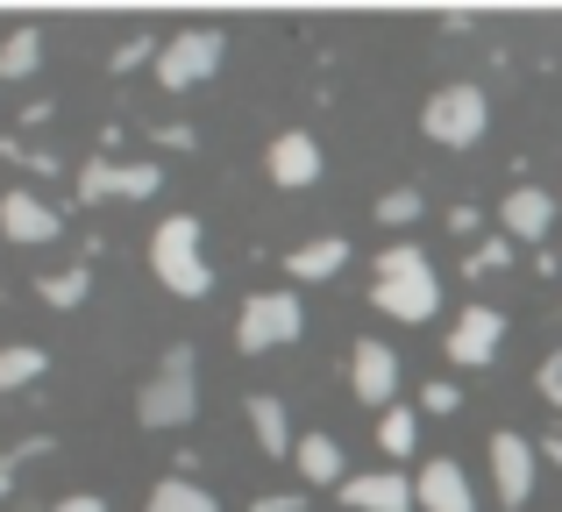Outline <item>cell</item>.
<instances>
[{"instance_id": "cell-1", "label": "cell", "mask_w": 562, "mask_h": 512, "mask_svg": "<svg viewBox=\"0 0 562 512\" xmlns=\"http://www.w3.org/2000/svg\"><path fill=\"white\" fill-rule=\"evenodd\" d=\"M371 306L384 320H406V328L435 320V306H441L435 257H427L420 242H392V250L378 257V271H371Z\"/></svg>"}, {"instance_id": "cell-2", "label": "cell", "mask_w": 562, "mask_h": 512, "mask_svg": "<svg viewBox=\"0 0 562 512\" xmlns=\"http://www.w3.org/2000/svg\"><path fill=\"white\" fill-rule=\"evenodd\" d=\"M150 271L171 299H206L214 292V263H206V242H200V214H165L150 228Z\"/></svg>"}, {"instance_id": "cell-3", "label": "cell", "mask_w": 562, "mask_h": 512, "mask_svg": "<svg viewBox=\"0 0 562 512\" xmlns=\"http://www.w3.org/2000/svg\"><path fill=\"white\" fill-rule=\"evenodd\" d=\"M192 413H200V356H192L186 342H171L165 363H157L136 391V420L150 434H171V428H186Z\"/></svg>"}, {"instance_id": "cell-4", "label": "cell", "mask_w": 562, "mask_h": 512, "mask_svg": "<svg viewBox=\"0 0 562 512\" xmlns=\"http://www.w3.org/2000/svg\"><path fill=\"white\" fill-rule=\"evenodd\" d=\"M306 334V306L300 292L271 285V292H249L243 314H235V349L243 356H271V349H292Z\"/></svg>"}, {"instance_id": "cell-5", "label": "cell", "mask_w": 562, "mask_h": 512, "mask_svg": "<svg viewBox=\"0 0 562 512\" xmlns=\"http://www.w3.org/2000/svg\"><path fill=\"white\" fill-rule=\"evenodd\" d=\"M420 128L427 143H441V150H470V143H484V128H492V100H484V86H435L420 107Z\"/></svg>"}, {"instance_id": "cell-6", "label": "cell", "mask_w": 562, "mask_h": 512, "mask_svg": "<svg viewBox=\"0 0 562 512\" xmlns=\"http://www.w3.org/2000/svg\"><path fill=\"white\" fill-rule=\"evenodd\" d=\"M221 57H228V36L221 29H179V36H165V50H157V86L165 93H192V86H206L221 71Z\"/></svg>"}, {"instance_id": "cell-7", "label": "cell", "mask_w": 562, "mask_h": 512, "mask_svg": "<svg viewBox=\"0 0 562 512\" xmlns=\"http://www.w3.org/2000/svg\"><path fill=\"white\" fill-rule=\"evenodd\" d=\"M157 185H165V171H157V164H122V157H93V164H79L71 193H79L86 207H108V200H150Z\"/></svg>"}, {"instance_id": "cell-8", "label": "cell", "mask_w": 562, "mask_h": 512, "mask_svg": "<svg viewBox=\"0 0 562 512\" xmlns=\"http://www.w3.org/2000/svg\"><path fill=\"white\" fill-rule=\"evenodd\" d=\"M441 349H449L456 371H484V363H498V349H506V314H498V306H463Z\"/></svg>"}, {"instance_id": "cell-9", "label": "cell", "mask_w": 562, "mask_h": 512, "mask_svg": "<svg viewBox=\"0 0 562 512\" xmlns=\"http://www.w3.org/2000/svg\"><path fill=\"white\" fill-rule=\"evenodd\" d=\"M492 485H498V505H527L535 499V463H541V448L527 442L520 428H492Z\"/></svg>"}, {"instance_id": "cell-10", "label": "cell", "mask_w": 562, "mask_h": 512, "mask_svg": "<svg viewBox=\"0 0 562 512\" xmlns=\"http://www.w3.org/2000/svg\"><path fill=\"white\" fill-rule=\"evenodd\" d=\"M0 236L22 242V250H36V242L65 236V214H57L43 193H29V185H8V193H0Z\"/></svg>"}, {"instance_id": "cell-11", "label": "cell", "mask_w": 562, "mask_h": 512, "mask_svg": "<svg viewBox=\"0 0 562 512\" xmlns=\"http://www.w3.org/2000/svg\"><path fill=\"white\" fill-rule=\"evenodd\" d=\"M498 228H506L513 250H541V242L555 236V193H541V185H513L506 200H498Z\"/></svg>"}, {"instance_id": "cell-12", "label": "cell", "mask_w": 562, "mask_h": 512, "mask_svg": "<svg viewBox=\"0 0 562 512\" xmlns=\"http://www.w3.org/2000/svg\"><path fill=\"white\" fill-rule=\"evenodd\" d=\"M349 391H357L363 406H398V349L392 342H357L349 349Z\"/></svg>"}, {"instance_id": "cell-13", "label": "cell", "mask_w": 562, "mask_h": 512, "mask_svg": "<svg viewBox=\"0 0 562 512\" xmlns=\"http://www.w3.org/2000/svg\"><path fill=\"white\" fill-rule=\"evenodd\" d=\"M263 171H271L278 193H306V185L321 179V143L306 136V128H285V136H271V150H263Z\"/></svg>"}, {"instance_id": "cell-14", "label": "cell", "mask_w": 562, "mask_h": 512, "mask_svg": "<svg viewBox=\"0 0 562 512\" xmlns=\"http://www.w3.org/2000/svg\"><path fill=\"white\" fill-rule=\"evenodd\" d=\"M413 505H420V512H477V491H470L463 463L435 456L420 477H413Z\"/></svg>"}, {"instance_id": "cell-15", "label": "cell", "mask_w": 562, "mask_h": 512, "mask_svg": "<svg viewBox=\"0 0 562 512\" xmlns=\"http://www.w3.org/2000/svg\"><path fill=\"white\" fill-rule=\"evenodd\" d=\"M335 499L349 512H420L413 505V477H398V470H363V477H349Z\"/></svg>"}, {"instance_id": "cell-16", "label": "cell", "mask_w": 562, "mask_h": 512, "mask_svg": "<svg viewBox=\"0 0 562 512\" xmlns=\"http://www.w3.org/2000/svg\"><path fill=\"white\" fill-rule=\"evenodd\" d=\"M292 470H300L306 485H335V491L349 485V463H342V442H335V434H300V442H292Z\"/></svg>"}, {"instance_id": "cell-17", "label": "cell", "mask_w": 562, "mask_h": 512, "mask_svg": "<svg viewBox=\"0 0 562 512\" xmlns=\"http://www.w3.org/2000/svg\"><path fill=\"white\" fill-rule=\"evenodd\" d=\"M249 434H257L263 456H285L292 463V420H285V399H271V391H249Z\"/></svg>"}, {"instance_id": "cell-18", "label": "cell", "mask_w": 562, "mask_h": 512, "mask_svg": "<svg viewBox=\"0 0 562 512\" xmlns=\"http://www.w3.org/2000/svg\"><path fill=\"white\" fill-rule=\"evenodd\" d=\"M349 263V242L342 236H314V242H300V250L285 257V271L300 277V285H321V277H335Z\"/></svg>"}, {"instance_id": "cell-19", "label": "cell", "mask_w": 562, "mask_h": 512, "mask_svg": "<svg viewBox=\"0 0 562 512\" xmlns=\"http://www.w3.org/2000/svg\"><path fill=\"white\" fill-rule=\"evenodd\" d=\"M143 512H221V505H214L206 485H192V477L179 470V477H157L150 499H143Z\"/></svg>"}, {"instance_id": "cell-20", "label": "cell", "mask_w": 562, "mask_h": 512, "mask_svg": "<svg viewBox=\"0 0 562 512\" xmlns=\"http://www.w3.org/2000/svg\"><path fill=\"white\" fill-rule=\"evenodd\" d=\"M36 65H43V29H8L0 36V79H36Z\"/></svg>"}, {"instance_id": "cell-21", "label": "cell", "mask_w": 562, "mask_h": 512, "mask_svg": "<svg viewBox=\"0 0 562 512\" xmlns=\"http://www.w3.org/2000/svg\"><path fill=\"white\" fill-rule=\"evenodd\" d=\"M43 371H50L43 342H8V349H0V399H8V391H22V385H36Z\"/></svg>"}, {"instance_id": "cell-22", "label": "cell", "mask_w": 562, "mask_h": 512, "mask_svg": "<svg viewBox=\"0 0 562 512\" xmlns=\"http://www.w3.org/2000/svg\"><path fill=\"white\" fill-rule=\"evenodd\" d=\"M43 306H57V314H71V306H86V292H93V277H86V263H71V271H50L36 277Z\"/></svg>"}, {"instance_id": "cell-23", "label": "cell", "mask_w": 562, "mask_h": 512, "mask_svg": "<svg viewBox=\"0 0 562 512\" xmlns=\"http://www.w3.org/2000/svg\"><path fill=\"white\" fill-rule=\"evenodd\" d=\"M413 442H420L413 406H384V413H378V448H384V456H413Z\"/></svg>"}, {"instance_id": "cell-24", "label": "cell", "mask_w": 562, "mask_h": 512, "mask_svg": "<svg viewBox=\"0 0 562 512\" xmlns=\"http://www.w3.org/2000/svg\"><path fill=\"white\" fill-rule=\"evenodd\" d=\"M36 456H50V434H22L14 448H0V505H8V491H14V477L29 470Z\"/></svg>"}, {"instance_id": "cell-25", "label": "cell", "mask_w": 562, "mask_h": 512, "mask_svg": "<svg viewBox=\"0 0 562 512\" xmlns=\"http://www.w3.org/2000/svg\"><path fill=\"white\" fill-rule=\"evenodd\" d=\"M420 207H427V200L413 193V185H392V193H378V228H413Z\"/></svg>"}, {"instance_id": "cell-26", "label": "cell", "mask_w": 562, "mask_h": 512, "mask_svg": "<svg viewBox=\"0 0 562 512\" xmlns=\"http://www.w3.org/2000/svg\"><path fill=\"white\" fill-rule=\"evenodd\" d=\"M157 50H165V43H157V36H128V43H114V57H108V71H114V79H128V71H143V65H157Z\"/></svg>"}, {"instance_id": "cell-27", "label": "cell", "mask_w": 562, "mask_h": 512, "mask_svg": "<svg viewBox=\"0 0 562 512\" xmlns=\"http://www.w3.org/2000/svg\"><path fill=\"white\" fill-rule=\"evenodd\" d=\"M0 157L22 164V171H36V179H65V164H57L50 150H29V143H14V136H0Z\"/></svg>"}, {"instance_id": "cell-28", "label": "cell", "mask_w": 562, "mask_h": 512, "mask_svg": "<svg viewBox=\"0 0 562 512\" xmlns=\"http://www.w3.org/2000/svg\"><path fill=\"white\" fill-rule=\"evenodd\" d=\"M506 263H513V242H506V236H492V242H477V250H470V277L506 271Z\"/></svg>"}, {"instance_id": "cell-29", "label": "cell", "mask_w": 562, "mask_h": 512, "mask_svg": "<svg viewBox=\"0 0 562 512\" xmlns=\"http://www.w3.org/2000/svg\"><path fill=\"white\" fill-rule=\"evenodd\" d=\"M535 391H541V399H549L555 413H562V349H555V356H549V363L535 371Z\"/></svg>"}, {"instance_id": "cell-30", "label": "cell", "mask_w": 562, "mask_h": 512, "mask_svg": "<svg viewBox=\"0 0 562 512\" xmlns=\"http://www.w3.org/2000/svg\"><path fill=\"white\" fill-rule=\"evenodd\" d=\"M420 406H427V413H441V420H449L456 406H463V391H456V385H441V377H435V385L420 391Z\"/></svg>"}, {"instance_id": "cell-31", "label": "cell", "mask_w": 562, "mask_h": 512, "mask_svg": "<svg viewBox=\"0 0 562 512\" xmlns=\"http://www.w3.org/2000/svg\"><path fill=\"white\" fill-rule=\"evenodd\" d=\"M249 512H306V499H300V491H263Z\"/></svg>"}, {"instance_id": "cell-32", "label": "cell", "mask_w": 562, "mask_h": 512, "mask_svg": "<svg viewBox=\"0 0 562 512\" xmlns=\"http://www.w3.org/2000/svg\"><path fill=\"white\" fill-rule=\"evenodd\" d=\"M50 512H108V499H100V491H65Z\"/></svg>"}, {"instance_id": "cell-33", "label": "cell", "mask_w": 562, "mask_h": 512, "mask_svg": "<svg viewBox=\"0 0 562 512\" xmlns=\"http://www.w3.org/2000/svg\"><path fill=\"white\" fill-rule=\"evenodd\" d=\"M477 228H484L477 207H449V236H477Z\"/></svg>"}, {"instance_id": "cell-34", "label": "cell", "mask_w": 562, "mask_h": 512, "mask_svg": "<svg viewBox=\"0 0 562 512\" xmlns=\"http://www.w3.org/2000/svg\"><path fill=\"white\" fill-rule=\"evenodd\" d=\"M157 143H165V150H192V128L171 122V128H157Z\"/></svg>"}, {"instance_id": "cell-35", "label": "cell", "mask_w": 562, "mask_h": 512, "mask_svg": "<svg viewBox=\"0 0 562 512\" xmlns=\"http://www.w3.org/2000/svg\"><path fill=\"white\" fill-rule=\"evenodd\" d=\"M541 456H549L555 470H562V434H549V442H541Z\"/></svg>"}]
</instances>
